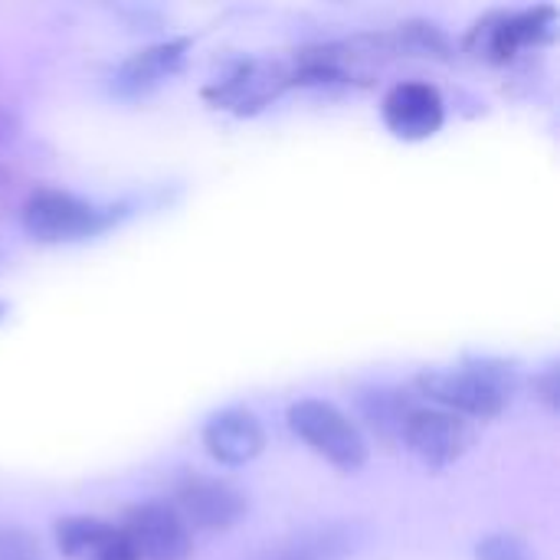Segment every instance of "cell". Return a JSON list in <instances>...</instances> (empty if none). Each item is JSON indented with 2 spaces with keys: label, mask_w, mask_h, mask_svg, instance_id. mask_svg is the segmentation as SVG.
<instances>
[{
  "label": "cell",
  "mask_w": 560,
  "mask_h": 560,
  "mask_svg": "<svg viewBox=\"0 0 560 560\" xmlns=\"http://www.w3.org/2000/svg\"><path fill=\"white\" fill-rule=\"evenodd\" d=\"M417 394L430 397L440 410L459 413V417H476V420H492L505 413V407L515 400L522 387V374L512 361L492 358V354H476L466 358L459 368H433L417 374Z\"/></svg>",
  "instance_id": "6da1fadb"
},
{
  "label": "cell",
  "mask_w": 560,
  "mask_h": 560,
  "mask_svg": "<svg viewBox=\"0 0 560 560\" xmlns=\"http://www.w3.org/2000/svg\"><path fill=\"white\" fill-rule=\"evenodd\" d=\"M20 220L36 243H79L112 230L121 220V207H102L69 190L39 187L26 197Z\"/></svg>",
  "instance_id": "7a4b0ae2"
},
{
  "label": "cell",
  "mask_w": 560,
  "mask_h": 560,
  "mask_svg": "<svg viewBox=\"0 0 560 560\" xmlns=\"http://www.w3.org/2000/svg\"><path fill=\"white\" fill-rule=\"evenodd\" d=\"M558 26V7L541 3L528 10H492L482 20L472 23V30L463 39V49L472 59L505 66L528 46H545L555 36Z\"/></svg>",
  "instance_id": "3957f363"
},
{
  "label": "cell",
  "mask_w": 560,
  "mask_h": 560,
  "mask_svg": "<svg viewBox=\"0 0 560 560\" xmlns=\"http://www.w3.org/2000/svg\"><path fill=\"white\" fill-rule=\"evenodd\" d=\"M285 420H289V430L325 463H331L345 472H354L368 463L371 446H368L361 427L335 404L305 397L289 407Z\"/></svg>",
  "instance_id": "277c9868"
},
{
  "label": "cell",
  "mask_w": 560,
  "mask_h": 560,
  "mask_svg": "<svg viewBox=\"0 0 560 560\" xmlns=\"http://www.w3.org/2000/svg\"><path fill=\"white\" fill-rule=\"evenodd\" d=\"M292 85V69L282 59H243L203 89V98L217 108H226L233 115H253L266 105H272L285 89Z\"/></svg>",
  "instance_id": "5b68a950"
},
{
  "label": "cell",
  "mask_w": 560,
  "mask_h": 560,
  "mask_svg": "<svg viewBox=\"0 0 560 560\" xmlns=\"http://www.w3.org/2000/svg\"><path fill=\"white\" fill-rule=\"evenodd\" d=\"M476 443V430L466 417L440 410V407H417L404 427V446L427 466V469H450L456 466Z\"/></svg>",
  "instance_id": "8992f818"
},
{
  "label": "cell",
  "mask_w": 560,
  "mask_h": 560,
  "mask_svg": "<svg viewBox=\"0 0 560 560\" xmlns=\"http://www.w3.org/2000/svg\"><path fill=\"white\" fill-rule=\"evenodd\" d=\"M118 532L128 538L138 560H187L194 551L190 528L171 502H138L125 512Z\"/></svg>",
  "instance_id": "52a82bcc"
},
{
  "label": "cell",
  "mask_w": 560,
  "mask_h": 560,
  "mask_svg": "<svg viewBox=\"0 0 560 560\" xmlns=\"http://www.w3.org/2000/svg\"><path fill=\"white\" fill-rule=\"evenodd\" d=\"M361 522H318L259 545L243 560H351L368 545Z\"/></svg>",
  "instance_id": "ba28073f"
},
{
  "label": "cell",
  "mask_w": 560,
  "mask_h": 560,
  "mask_svg": "<svg viewBox=\"0 0 560 560\" xmlns=\"http://www.w3.org/2000/svg\"><path fill=\"white\" fill-rule=\"evenodd\" d=\"M171 505L177 509L184 525L197 532H226L249 509L246 495L236 486L213 479V476H194V472L177 482Z\"/></svg>",
  "instance_id": "9c48e42d"
},
{
  "label": "cell",
  "mask_w": 560,
  "mask_h": 560,
  "mask_svg": "<svg viewBox=\"0 0 560 560\" xmlns=\"http://www.w3.org/2000/svg\"><path fill=\"white\" fill-rule=\"evenodd\" d=\"M384 125L400 141H427L446 121V102L430 82H397L381 102Z\"/></svg>",
  "instance_id": "30bf717a"
},
{
  "label": "cell",
  "mask_w": 560,
  "mask_h": 560,
  "mask_svg": "<svg viewBox=\"0 0 560 560\" xmlns=\"http://www.w3.org/2000/svg\"><path fill=\"white\" fill-rule=\"evenodd\" d=\"M200 440H203V450L210 459H217L220 466H233V469L249 466L266 450V430H262L259 417L243 407L217 410L203 423Z\"/></svg>",
  "instance_id": "8fae6325"
},
{
  "label": "cell",
  "mask_w": 560,
  "mask_h": 560,
  "mask_svg": "<svg viewBox=\"0 0 560 560\" xmlns=\"http://www.w3.org/2000/svg\"><path fill=\"white\" fill-rule=\"evenodd\" d=\"M187 49H190V36H171V39H161V43H151V46L138 49V52H131L112 72L115 95L138 98V95L154 92L158 85H164L184 66Z\"/></svg>",
  "instance_id": "7c38bea8"
},
{
  "label": "cell",
  "mask_w": 560,
  "mask_h": 560,
  "mask_svg": "<svg viewBox=\"0 0 560 560\" xmlns=\"http://www.w3.org/2000/svg\"><path fill=\"white\" fill-rule=\"evenodd\" d=\"M413 410H417L413 397L400 387H371L358 394V417L384 443L404 440V427Z\"/></svg>",
  "instance_id": "4fadbf2b"
},
{
  "label": "cell",
  "mask_w": 560,
  "mask_h": 560,
  "mask_svg": "<svg viewBox=\"0 0 560 560\" xmlns=\"http://www.w3.org/2000/svg\"><path fill=\"white\" fill-rule=\"evenodd\" d=\"M390 43L397 56H423V59H453V36L433 20H407L390 30Z\"/></svg>",
  "instance_id": "5bb4252c"
},
{
  "label": "cell",
  "mask_w": 560,
  "mask_h": 560,
  "mask_svg": "<svg viewBox=\"0 0 560 560\" xmlns=\"http://www.w3.org/2000/svg\"><path fill=\"white\" fill-rule=\"evenodd\" d=\"M112 535H115V525L92 518V515H69V518H59L52 528L56 548L62 551V558L72 560L92 558Z\"/></svg>",
  "instance_id": "9a60e30c"
},
{
  "label": "cell",
  "mask_w": 560,
  "mask_h": 560,
  "mask_svg": "<svg viewBox=\"0 0 560 560\" xmlns=\"http://www.w3.org/2000/svg\"><path fill=\"white\" fill-rule=\"evenodd\" d=\"M476 560H538V555L525 538L512 532H495L476 545Z\"/></svg>",
  "instance_id": "2e32d148"
},
{
  "label": "cell",
  "mask_w": 560,
  "mask_h": 560,
  "mask_svg": "<svg viewBox=\"0 0 560 560\" xmlns=\"http://www.w3.org/2000/svg\"><path fill=\"white\" fill-rule=\"evenodd\" d=\"M0 560H46V555L26 528L3 525L0 528Z\"/></svg>",
  "instance_id": "e0dca14e"
},
{
  "label": "cell",
  "mask_w": 560,
  "mask_h": 560,
  "mask_svg": "<svg viewBox=\"0 0 560 560\" xmlns=\"http://www.w3.org/2000/svg\"><path fill=\"white\" fill-rule=\"evenodd\" d=\"M535 394H538V400H541L548 410H558V400H560L558 364H548V368L535 377Z\"/></svg>",
  "instance_id": "ac0fdd59"
},
{
  "label": "cell",
  "mask_w": 560,
  "mask_h": 560,
  "mask_svg": "<svg viewBox=\"0 0 560 560\" xmlns=\"http://www.w3.org/2000/svg\"><path fill=\"white\" fill-rule=\"evenodd\" d=\"M85 560H138V555H135V548L128 545V538L115 528V535H112L92 558Z\"/></svg>",
  "instance_id": "d6986e66"
},
{
  "label": "cell",
  "mask_w": 560,
  "mask_h": 560,
  "mask_svg": "<svg viewBox=\"0 0 560 560\" xmlns=\"http://www.w3.org/2000/svg\"><path fill=\"white\" fill-rule=\"evenodd\" d=\"M16 135H20V118H16V115H10L7 108H0V144L13 141Z\"/></svg>",
  "instance_id": "ffe728a7"
},
{
  "label": "cell",
  "mask_w": 560,
  "mask_h": 560,
  "mask_svg": "<svg viewBox=\"0 0 560 560\" xmlns=\"http://www.w3.org/2000/svg\"><path fill=\"white\" fill-rule=\"evenodd\" d=\"M3 315H7V305L0 302V322H3Z\"/></svg>",
  "instance_id": "44dd1931"
}]
</instances>
